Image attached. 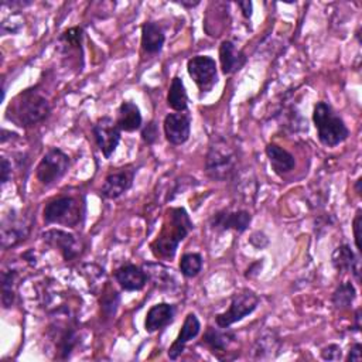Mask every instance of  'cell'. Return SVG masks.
I'll list each match as a JSON object with an SVG mask.
<instances>
[{
    "instance_id": "4",
    "label": "cell",
    "mask_w": 362,
    "mask_h": 362,
    "mask_svg": "<svg viewBox=\"0 0 362 362\" xmlns=\"http://www.w3.org/2000/svg\"><path fill=\"white\" fill-rule=\"evenodd\" d=\"M236 153L225 139L216 136L211 140L205 158V173L211 180L226 181L236 170Z\"/></svg>"
},
{
    "instance_id": "20",
    "label": "cell",
    "mask_w": 362,
    "mask_h": 362,
    "mask_svg": "<svg viewBox=\"0 0 362 362\" xmlns=\"http://www.w3.org/2000/svg\"><path fill=\"white\" fill-rule=\"evenodd\" d=\"M331 263L338 272H349L356 281H361L359 257L351 250L348 245L338 246L331 256Z\"/></svg>"
},
{
    "instance_id": "8",
    "label": "cell",
    "mask_w": 362,
    "mask_h": 362,
    "mask_svg": "<svg viewBox=\"0 0 362 362\" xmlns=\"http://www.w3.org/2000/svg\"><path fill=\"white\" fill-rule=\"evenodd\" d=\"M187 71L201 93H208L218 82V66L212 57L197 55L188 59Z\"/></svg>"
},
{
    "instance_id": "33",
    "label": "cell",
    "mask_w": 362,
    "mask_h": 362,
    "mask_svg": "<svg viewBox=\"0 0 362 362\" xmlns=\"http://www.w3.org/2000/svg\"><path fill=\"white\" fill-rule=\"evenodd\" d=\"M141 139L147 144H154L158 139V126L154 120H150L147 124L141 127Z\"/></svg>"
},
{
    "instance_id": "10",
    "label": "cell",
    "mask_w": 362,
    "mask_h": 362,
    "mask_svg": "<svg viewBox=\"0 0 362 362\" xmlns=\"http://www.w3.org/2000/svg\"><path fill=\"white\" fill-rule=\"evenodd\" d=\"M136 168L133 165H126L116 168L105 177V181L100 188V194L106 199H116L123 195L132 185L134 180Z\"/></svg>"
},
{
    "instance_id": "16",
    "label": "cell",
    "mask_w": 362,
    "mask_h": 362,
    "mask_svg": "<svg viewBox=\"0 0 362 362\" xmlns=\"http://www.w3.org/2000/svg\"><path fill=\"white\" fill-rule=\"evenodd\" d=\"M199 331H201V322H199L198 317L194 313L187 314L175 341L168 348V358L171 361H175L184 352L187 342L191 341L192 338H195L199 334Z\"/></svg>"
},
{
    "instance_id": "32",
    "label": "cell",
    "mask_w": 362,
    "mask_h": 362,
    "mask_svg": "<svg viewBox=\"0 0 362 362\" xmlns=\"http://www.w3.org/2000/svg\"><path fill=\"white\" fill-rule=\"evenodd\" d=\"M82 38H83V30L81 27H72V28H68L66 31H64L58 40H59V42H62V45H65L68 48L81 49Z\"/></svg>"
},
{
    "instance_id": "24",
    "label": "cell",
    "mask_w": 362,
    "mask_h": 362,
    "mask_svg": "<svg viewBox=\"0 0 362 362\" xmlns=\"http://www.w3.org/2000/svg\"><path fill=\"white\" fill-rule=\"evenodd\" d=\"M52 338L57 345V352L59 359H68L78 345V334L74 327L71 325H55V334H52Z\"/></svg>"
},
{
    "instance_id": "23",
    "label": "cell",
    "mask_w": 362,
    "mask_h": 362,
    "mask_svg": "<svg viewBox=\"0 0 362 362\" xmlns=\"http://www.w3.org/2000/svg\"><path fill=\"white\" fill-rule=\"evenodd\" d=\"M165 41L164 31L160 24L154 21H146L141 25V48L144 52L154 55L163 49Z\"/></svg>"
},
{
    "instance_id": "39",
    "label": "cell",
    "mask_w": 362,
    "mask_h": 362,
    "mask_svg": "<svg viewBox=\"0 0 362 362\" xmlns=\"http://www.w3.org/2000/svg\"><path fill=\"white\" fill-rule=\"evenodd\" d=\"M177 3L181 4L182 7H187V8H192V7H197L199 4V1H184V0L177 1Z\"/></svg>"
},
{
    "instance_id": "15",
    "label": "cell",
    "mask_w": 362,
    "mask_h": 362,
    "mask_svg": "<svg viewBox=\"0 0 362 362\" xmlns=\"http://www.w3.org/2000/svg\"><path fill=\"white\" fill-rule=\"evenodd\" d=\"M116 283L120 286L124 291H139L144 288L147 283V274L146 272L133 263H126L120 267H117L113 273Z\"/></svg>"
},
{
    "instance_id": "22",
    "label": "cell",
    "mask_w": 362,
    "mask_h": 362,
    "mask_svg": "<svg viewBox=\"0 0 362 362\" xmlns=\"http://www.w3.org/2000/svg\"><path fill=\"white\" fill-rule=\"evenodd\" d=\"M264 151H266V156H267L269 163L272 165V170L277 175H284L296 167L294 156L290 151H287L286 148H283L281 146L274 144V143H269L266 146Z\"/></svg>"
},
{
    "instance_id": "14",
    "label": "cell",
    "mask_w": 362,
    "mask_h": 362,
    "mask_svg": "<svg viewBox=\"0 0 362 362\" xmlns=\"http://www.w3.org/2000/svg\"><path fill=\"white\" fill-rule=\"evenodd\" d=\"M41 236L48 246L58 249L64 260L66 262L74 260L81 253V242L72 233H68L61 229H49L42 232Z\"/></svg>"
},
{
    "instance_id": "3",
    "label": "cell",
    "mask_w": 362,
    "mask_h": 362,
    "mask_svg": "<svg viewBox=\"0 0 362 362\" xmlns=\"http://www.w3.org/2000/svg\"><path fill=\"white\" fill-rule=\"evenodd\" d=\"M317 137L325 147H335L349 137V129L342 117L327 102H317L313 109Z\"/></svg>"
},
{
    "instance_id": "26",
    "label": "cell",
    "mask_w": 362,
    "mask_h": 362,
    "mask_svg": "<svg viewBox=\"0 0 362 362\" xmlns=\"http://www.w3.org/2000/svg\"><path fill=\"white\" fill-rule=\"evenodd\" d=\"M356 297V290L351 281L341 283L332 293L331 301L337 310H346L351 307Z\"/></svg>"
},
{
    "instance_id": "25",
    "label": "cell",
    "mask_w": 362,
    "mask_h": 362,
    "mask_svg": "<svg viewBox=\"0 0 362 362\" xmlns=\"http://www.w3.org/2000/svg\"><path fill=\"white\" fill-rule=\"evenodd\" d=\"M167 105L175 112L188 110V95H187L184 82L180 76H174L171 79V85L167 93Z\"/></svg>"
},
{
    "instance_id": "37",
    "label": "cell",
    "mask_w": 362,
    "mask_h": 362,
    "mask_svg": "<svg viewBox=\"0 0 362 362\" xmlns=\"http://www.w3.org/2000/svg\"><path fill=\"white\" fill-rule=\"evenodd\" d=\"M238 6H239V8H240V11H242V16H243L245 18H250V17H252V13H253V4H252V1H249V0L238 1Z\"/></svg>"
},
{
    "instance_id": "31",
    "label": "cell",
    "mask_w": 362,
    "mask_h": 362,
    "mask_svg": "<svg viewBox=\"0 0 362 362\" xmlns=\"http://www.w3.org/2000/svg\"><path fill=\"white\" fill-rule=\"evenodd\" d=\"M120 304V294L116 290H109L100 298V311L105 318L115 317Z\"/></svg>"
},
{
    "instance_id": "18",
    "label": "cell",
    "mask_w": 362,
    "mask_h": 362,
    "mask_svg": "<svg viewBox=\"0 0 362 362\" xmlns=\"http://www.w3.org/2000/svg\"><path fill=\"white\" fill-rule=\"evenodd\" d=\"M175 318V307L168 303H158L150 307L144 320V329L147 332H156L168 324H171Z\"/></svg>"
},
{
    "instance_id": "13",
    "label": "cell",
    "mask_w": 362,
    "mask_h": 362,
    "mask_svg": "<svg viewBox=\"0 0 362 362\" xmlns=\"http://www.w3.org/2000/svg\"><path fill=\"white\" fill-rule=\"evenodd\" d=\"M252 221V215L245 211V209H238V211H218L215 212L211 219L209 225L215 230H235L238 233L245 232Z\"/></svg>"
},
{
    "instance_id": "21",
    "label": "cell",
    "mask_w": 362,
    "mask_h": 362,
    "mask_svg": "<svg viewBox=\"0 0 362 362\" xmlns=\"http://www.w3.org/2000/svg\"><path fill=\"white\" fill-rule=\"evenodd\" d=\"M143 117L139 106L132 100H123L117 109L116 124L122 132H136L141 129Z\"/></svg>"
},
{
    "instance_id": "30",
    "label": "cell",
    "mask_w": 362,
    "mask_h": 362,
    "mask_svg": "<svg viewBox=\"0 0 362 362\" xmlns=\"http://www.w3.org/2000/svg\"><path fill=\"white\" fill-rule=\"evenodd\" d=\"M277 344H279L277 337L273 332L267 331V332L262 334L253 348V351L257 354L255 358L263 359L264 354H267V352H269V356H272V351H274L277 348Z\"/></svg>"
},
{
    "instance_id": "11",
    "label": "cell",
    "mask_w": 362,
    "mask_h": 362,
    "mask_svg": "<svg viewBox=\"0 0 362 362\" xmlns=\"http://www.w3.org/2000/svg\"><path fill=\"white\" fill-rule=\"evenodd\" d=\"M31 221L25 216H18L16 211L6 215L1 221V246L4 249L18 245L30 233Z\"/></svg>"
},
{
    "instance_id": "7",
    "label": "cell",
    "mask_w": 362,
    "mask_h": 362,
    "mask_svg": "<svg viewBox=\"0 0 362 362\" xmlns=\"http://www.w3.org/2000/svg\"><path fill=\"white\" fill-rule=\"evenodd\" d=\"M69 157L65 154L61 148L52 147L49 148L42 158L40 160L37 168H35V175L40 184L45 187H51L57 184L68 171L69 168Z\"/></svg>"
},
{
    "instance_id": "17",
    "label": "cell",
    "mask_w": 362,
    "mask_h": 362,
    "mask_svg": "<svg viewBox=\"0 0 362 362\" xmlns=\"http://www.w3.org/2000/svg\"><path fill=\"white\" fill-rule=\"evenodd\" d=\"M219 61L221 69L225 75L235 74L236 71L242 69L246 64L247 58L242 49H239L232 41L225 40L219 45Z\"/></svg>"
},
{
    "instance_id": "19",
    "label": "cell",
    "mask_w": 362,
    "mask_h": 362,
    "mask_svg": "<svg viewBox=\"0 0 362 362\" xmlns=\"http://www.w3.org/2000/svg\"><path fill=\"white\" fill-rule=\"evenodd\" d=\"M236 341L235 332L229 331L228 328H214L208 327L204 332L202 342L219 358V354H226L230 345Z\"/></svg>"
},
{
    "instance_id": "36",
    "label": "cell",
    "mask_w": 362,
    "mask_h": 362,
    "mask_svg": "<svg viewBox=\"0 0 362 362\" xmlns=\"http://www.w3.org/2000/svg\"><path fill=\"white\" fill-rule=\"evenodd\" d=\"M345 359H346L348 362H349V361H356V362H359V361L362 359V345H361L359 342L354 344V345L351 346V349H349V352H348V355H346Z\"/></svg>"
},
{
    "instance_id": "41",
    "label": "cell",
    "mask_w": 362,
    "mask_h": 362,
    "mask_svg": "<svg viewBox=\"0 0 362 362\" xmlns=\"http://www.w3.org/2000/svg\"><path fill=\"white\" fill-rule=\"evenodd\" d=\"M361 184H362V177H358V180L355 181V192H356V195H361Z\"/></svg>"
},
{
    "instance_id": "28",
    "label": "cell",
    "mask_w": 362,
    "mask_h": 362,
    "mask_svg": "<svg viewBox=\"0 0 362 362\" xmlns=\"http://www.w3.org/2000/svg\"><path fill=\"white\" fill-rule=\"evenodd\" d=\"M202 263H204V259L199 253H184L180 259V272L184 277L187 279H192L195 276L199 274V272L202 270Z\"/></svg>"
},
{
    "instance_id": "29",
    "label": "cell",
    "mask_w": 362,
    "mask_h": 362,
    "mask_svg": "<svg viewBox=\"0 0 362 362\" xmlns=\"http://www.w3.org/2000/svg\"><path fill=\"white\" fill-rule=\"evenodd\" d=\"M16 270H4L1 273V303L4 308H8L14 301V286H16Z\"/></svg>"
},
{
    "instance_id": "5",
    "label": "cell",
    "mask_w": 362,
    "mask_h": 362,
    "mask_svg": "<svg viewBox=\"0 0 362 362\" xmlns=\"http://www.w3.org/2000/svg\"><path fill=\"white\" fill-rule=\"evenodd\" d=\"M85 205L72 195H61L48 201L42 216L47 223H59L64 226H76L82 222Z\"/></svg>"
},
{
    "instance_id": "9",
    "label": "cell",
    "mask_w": 362,
    "mask_h": 362,
    "mask_svg": "<svg viewBox=\"0 0 362 362\" xmlns=\"http://www.w3.org/2000/svg\"><path fill=\"white\" fill-rule=\"evenodd\" d=\"M92 133L105 158H110L120 141L122 133V130L116 124V120H113L109 116L99 117L96 123L92 126Z\"/></svg>"
},
{
    "instance_id": "40",
    "label": "cell",
    "mask_w": 362,
    "mask_h": 362,
    "mask_svg": "<svg viewBox=\"0 0 362 362\" xmlns=\"http://www.w3.org/2000/svg\"><path fill=\"white\" fill-rule=\"evenodd\" d=\"M359 320H361V308H356V311H355V329H356V331L361 329Z\"/></svg>"
},
{
    "instance_id": "27",
    "label": "cell",
    "mask_w": 362,
    "mask_h": 362,
    "mask_svg": "<svg viewBox=\"0 0 362 362\" xmlns=\"http://www.w3.org/2000/svg\"><path fill=\"white\" fill-rule=\"evenodd\" d=\"M146 267H147V272H146L147 279H150L157 287L167 288V290L173 288L174 280L170 273L171 270H168L165 266L158 263H148L146 264Z\"/></svg>"
},
{
    "instance_id": "38",
    "label": "cell",
    "mask_w": 362,
    "mask_h": 362,
    "mask_svg": "<svg viewBox=\"0 0 362 362\" xmlns=\"http://www.w3.org/2000/svg\"><path fill=\"white\" fill-rule=\"evenodd\" d=\"M10 173H11V164L8 163L7 158H1V184H6L10 178Z\"/></svg>"
},
{
    "instance_id": "12",
    "label": "cell",
    "mask_w": 362,
    "mask_h": 362,
    "mask_svg": "<svg viewBox=\"0 0 362 362\" xmlns=\"http://www.w3.org/2000/svg\"><path fill=\"white\" fill-rule=\"evenodd\" d=\"M164 136L173 146H181L189 139L191 115L187 112L168 113L163 122Z\"/></svg>"
},
{
    "instance_id": "1",
    "label": "cell",
    "mask_w": 362,
    "mask_h": 362,
    "mask_svg": "<svg viewBox=\"0 0 362 362\" xmlns=\"http://www.w3.org/2000/svg\"><path fill=\"white\" fill-rule=\"evenodd\" d=\"M194 229V223L182 206H173L165 211V219L158 236L151 242V253L157 259L171 260L175 256L178 245Z\"/></svg>"
},
{
    "instance_id": "34",
    "label": "cell",
    "mask_w": 362,
    "mask_h": 362,
    "mask_svg": "<svg viewBox=\"0 0 362 362\" xmlns=\"http://www.w3.org/2000/svg\"><path fill=\"white\" fill-rule=\"evenodd\" d=\"M321 358L324 361H339L342 358V349L337 344H329L321 349Z\"/></svg>"
},
{
    "instance_id": "35",
    "label": "cell",
    "mask_w": 362,
    "mask_h": 362,
    "mask_svg": "<svg viewBox=\"0 0 362 362\" xmlns=\"http://www.w3.org/2000/svg\"><path fill=\"white\" fill-rule=\"evenodd\" d=\"M361 228H362V209H358L356 214H355V218L352 221L354 239H355V246L358 249V253L362 252V246H361Z\"/></svg>"
},
{
    "instance_id": "2",
    "label": "cell",
    "mask_w": 362,
    "mask_h": 362,
    "mask_svg": "<svg viewBox=\"0 0 362 362\" xmlns=\"http://www.w3.org/2000/svg\"><path fill=\"white\" fill-rule=\"evenodd\" d=\"M51 105L35 88L20 92L6 110V117L20 127H31L48 117Z\"/></svg>"
},
{
    "instance_id": "6",
    "label": "cell",
    "mask_w": 362,
    "mask_h": 362,
    "mask_svg": "<svg viewBox=\"0 0 362 362\" xmlns=\"http://www.w3.org/2000/svg\"><path fill=\"white\" fill-rule=\"evenodd\" d=\"M259 305V297L249 288H243L232 296L229 308L215 315V322L221 328H229L232 324L252 314Z\"/></svg>"
}]
</instances>
